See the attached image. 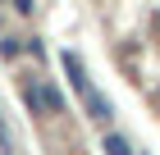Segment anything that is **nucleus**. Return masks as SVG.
<instances>
[{"mask_svg": "<svg viewBox=\"0 0 160 155\" xmlns=\"http://www.w3.org/2000/svg\"><path fill=\"white\" fill-rule=\"evenodd\" d=\"M82 105H87V114H92V119H96V123H110V119H114V109H110V100H105V96H101V91H96V87H92V82L82 87Z\"/></svg>", "mask_w": 160, "mask_h": 155, "instance_id": "nucleus-1", "label": "nucleus"}, {"mask_svg": "<svg viewBox=\"0 0 160 155\" xmlns=\"http://www.w3.org/2000/svg\"><path fill=\"white\" fill-rule=\"evenodd\" d=\"M105 155H133L128 137H119V132H105Z\"/></svg>", "mask_w": 160, "mask_h": 155, "instance_id": "nucleus-4", "label": "nucleus"}, {"mask_svg": "<svg viewBox=\"0 0 160 155\" xmlns=\"http://www.w3.org/2000/svg\"><path fill=\"white\" fill-rule=\"evenodd\" d=\"M32 105H41L46 109V114H64V96H60V87H37V91H32Z\"/></svg>", "mask_w": 160, "mask_h": 155, "instance_id": "nucleus-2", "label": "nucleus"}, {"mask_svg": "<svg viewBox=\"0 0 160 155\" xmlns=\"http://www.w3.org/2000/svg\"><path fill=\"white\" fill-rule=\"evenodd\" d=\"M14 5H18V14H28V9H32V0H14Z\"/></svg>", "mask_w": 160, "mask_h": 155, "instance_id": "nucleus-6", "label": "nucleus"}, {"mask_svg": "<svg viewBox=\"0 0 160 155\" xmlns=\"http://www.w3.org/2000/svg\"><path fill=\"white\" fill-rule=\"evenodd\" d=\"M60 64H64V73H69V82H73L78 91H82V87H87V73H82V60H78L73 50H64V55H60Z\"/></svg>", "mask_w": 160, "mask_h": 155, "instance_id": "nucleus-3", "label": "nucleus"}, {"mask_svg": "<svg viewBox=\"0 0 160 155\" xmlns=\"http://www.w3.org/2000/svg\"><path fill=\"white\" fill-rule=\"evenodd\" d=\"M0 55H5V60H14V55H18V41H14V36H5V41H0Z\"/></svg>", "mask_w": 160, "mask_h": 155, "instance_id": "nucleus-5", "label": "nucleus"}]
</instances>
